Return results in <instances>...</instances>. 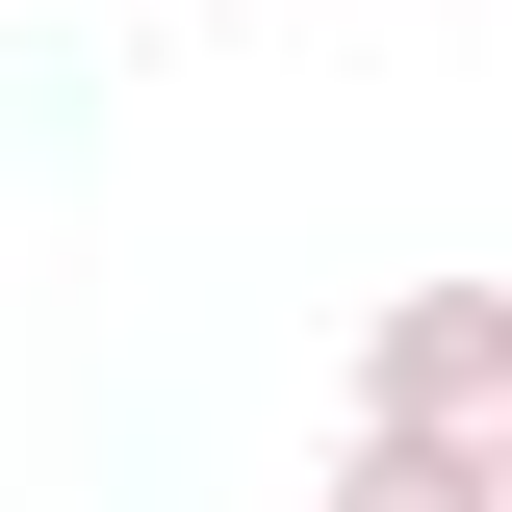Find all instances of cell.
<instances>
[{"label": "cell", "instance_id": "2", "mask_svg": "<svg viewBox=\"0 0 512 512\" xmlns=\"http://www.w3.org/2000/svg\"><path fill=\"white\" fill-rule=\"evenodd\" d=\"M359 512H487V461H461V436H384V461H359Z\"/></svg>", "mask_w": 512, "mask_h": 512}, {"label": "cell", "instance_id": "1", "mask_svg": "<svg viewBox=\"0 0 512 512\" xmlns=\"http://www.w3.org/2000/svg\"><path fill=\"white\" fill-rule=\"evenodd\" d=\"M384 384H410V436H461V410H487V308H461V282H436V308L384 333Z\"/></svg>", "mask_w": 512, "mask_h": 512}]
</instances>
